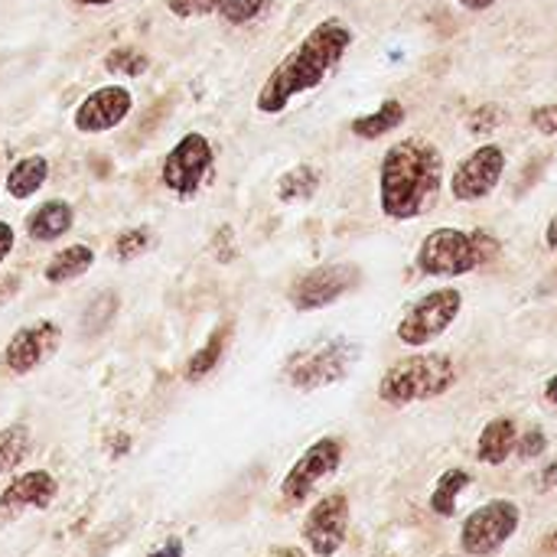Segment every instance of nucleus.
<instances>
[{
  "label": "nucleus",
  "instance_id": "32",
  "mask_svg": "<svg viewBox=\"0 0 557 557\" xmlns=\"http://www.w3.org/2000/svg\"><path fill=\"white\" fill-rule=\"evenodd\" d=\"M529 124H532L542 137H557V101H548V104L532 108Z\"/></svg>",
  "mask_w": 557,
  "mask_h": 557
},
{
  "label": "nucleus",
  "instance_id": "6",
  "mask_svg": "<svg viewBox=\"0 0 557 557\" xmlns=\"http://www.w3.org/2000/svg\"><path fill=\"white\" fill-rule=\"evenodd\" d=\"M215 173V150H212V140L199 131H189L183 134L170 153L163 157V166H160V183L163 189H170L173 196L180 199H193L202 186H209Z\"/></svg>",
  "mask_w": 557,
  "mask_h": 557
},
{
  "label": "nucleus",
  "instance_id": "33",
  "mask_svg": "<svg viewBox=\"0 0 557 557\" xmlns=\"http://www.w3.org/2000/svg\"><path fill=\"white\" fill-rule=\"evenodd\" d=\"M209 248H212V255H215L219 264L235 261V255H238V248H235V228H232V225H222V228L215 232V238H212Z\"/></svg>",
  "mask_w": 557,
  "mask_h": 557
},
{
  "label": "nucleus",
  "instance_id": "31",
  "mask_svg": "<svg viewBox=\"0 0 557 557\" xmlns=\"http://www.w3.org/2000/svg\"><path fill=\"white\" fill-rule=\"evenodd\" d=\"M545 450H548V434H545L542 428H532V431H525V434L516 441V457H519V460L545 457Z\"/></svg>",
  "mask_w": 557,
  "mask_h": 557
},
{
  "label": "nucleus",
  "instance_id": "13",
  "mask_svg": "<svg viewBox=\"0 0 557 557\" xmlns=\"http://www.w3.org/2000/svg\"><path fill=\"white\" fill-rule=\"evenodd\" d=\"M62 346V330L55 320H33L20 326L3 346V369L10 375H29L46 359H52Z\"/></svg>",
  "mask_w": 557,
  "mask_h": 557
},
{
  "label": "nucleus",
  "instance_id": "5",
  "mask_svg": "<svg viewBox=\"0 0 557 557\" xmlns=\"http://www.w3.org/2000/svg\"><path fill=\"white\" fill-rule=\"evenodd\" d=\"M359 362V343L346 336L317 339L297 349L284 366V382L297 392H317L343 382Z\"/></svg>",
  "mask_w": 557,
  "mask_h": 557
},
{
  "label": "nucleus",
  "instance_id": "21",
  "mask_svg": "<svg viewBox=\"0 0 557 557\" xmlns=\"http://www.w3.org/2000/svg\"><path fill=\"white\" fill-rule=\"evenodd\" d=\"M320 183H323V173L313 166V163H297V166H290L281 180H277V199L284 202V206H297V202H307V199H313L317 196V189H320Z\"/></svg>",
  "mask_w": 557,
  "mask_h": 557
},
{
  "label": "nucleus",
  "instance_id": "27",
  "mask_svg": "<svg viewBox=\"0 0 557 557\" xmlns=\"http://www.w3.org/2000/svg\"><path fill=\"white\" fill-rule=\"evenodd\" d=\"M268 7H271V0H225L222 10H219V16L228 26H245V23L258 20Z\"/></svg>",
  "mask_w": 557,
  "mask_h": 557
},
{
  "label": "nucleus",
  "instance_id": "28",
  "mask_svg": "<svg viewBox=\"0 0 557 557\" xmlns=\"http://www.w3.org/2000/svg\"><path fill=\"white\" fill-rule=\"evenodd\" d=\"M114 310H117V297H114L111 290H108V294H101V297H95V300H91V307H88V313H85V333L91 336V333L104 330V326L111 323Z\"/></svg>",
  "mask_w": 557,
  "mask_h": 557
},
{
  "label": "nucleus",
  "instance_id": "37",
  "mask_svg": "<svg viewBox=\"0 0 557 557\" xmlns=\"http://www.w3.org/2000/svg\"><path fill=\"white\" fill-rule=\"evenodd\" d=\"M463 10H473V13H483V10H493L499 0H457Z\"/></svg>",
  "mask_w": 557,
  "mask_h": 557
},
{
  "label": "nucleus",
  "instance_id": "1",
  "mask_svg": "<svg viewBox=\"0 0 557 557\" xmlns=\"http://www.w3.org/2000/svg\"><path fill=\"white\" fill-rule=\"evenodd\" d=\"M356 42V33L346 20L339 16H326L320 20L264 78L255 108L261 114H281L297 95L313 91L317 85H323V78L339 65V59L349 52V46Z\"/></svg>",
  "mask_w": 557,
  "mask_h": 557
},
{
  "label": "nucleus",
  "instance_id": "9",
  "mask_svg": "<svg viewBox=\"0 0 557 557\" xmlns=\"http://www.w3.org/2000/svg\"><path fill=\"white\" fill-rule=\"evenodd\" d=\"M362 281L359 264L352 261H333V264H320L307 274H300L287 294L290 307L300 313H313L323 307H333L339 297H346L349 290H356Z\"/></svg>",
  "mask_w": 557,
  "mask_h": 557
},
{
  "label": "nucleus",
  "instance_id": "44",
  "mask_svg": "<svg viewBox=\"0 0 557 557\" xmlns=\"http://www.w3.org/2000/svg\"><path fill=\"white\" fill-rule=\"evenodd\" d=\"M555 277H557V268H555Z\"/></svg>",
  "mask_w": 557,
  "mask_h": 557
},
{
  "label": "nucleus",
  "instance_id": "34",
  "mask_svg": "<svg viewBox=\"0 0 557 557\" xmlns=\"http://www.w3.org/2000/svg\"><path fill=\"white\" fill-rule=\"evenodd\" d=\"M20 287H23V277L20 274H13V271L10 274H0V307L10 304L20 294Z\"/></svg>",
  "mask_w": 557,
  "mask_h": 557
},
{
  "label": "nucleus",
  "instance_id": "16",
  "mask_svg": "<svg viewBox=\"0 0 557 557\" xmlns=\"http://www.w3.org/2000/svg\"><path fill=\"white\" fill-rule=\"evenodd\" d=\"M75 222V209L65 199H49L39 202L29 215H26V235L33 242H59L62 235H69Z\"/></svg>",
  "mask_w": 557,
  "mask_h": 557
},
{
  "label": "nucleus",
  "instance_id": "30",
  "mask_svg": "<svg viewBox=\"0 0 557 557\" xmlns=\"http://www.w3.org/2000/svg\"><path fill=\"white\" fill-rule=\"evenodd\" d=\"M225 0H166V10L180 20H196V16H209L219 13Z\"/></svg>",
  "mask_w": 557,
  "mask_h": 557
},
{
  "label": "nucleus",
  "instance_id": "25",
  "mask_svg": "<svg viewBox=\"0 0 557 557\" xmlns=\"http://www.w3.org/2000/svg\"><path fill=\"white\" fill-rule=\"evenodd\" d=\"M150 69V55L137 46H114L104 55V72L117 78H140Z\"/></svg>",
  "mask_w": 557,
  "mask_h": 557
},
{
  "label": "nucleus",
  "instance_id": "29",
  "mask_svg": "<svg viewBox=\"0 0 557 557\" xmlns=\"http://www.w3.org/2000/svg\"><path fill=\"white\" fill-rule=\"evenodd\" d=\"M503 108L499 104H480L473 114H470V121H467V131L470 134H493V131H499V124H503Z\"/></svg>",
  "mask_w": 557,
  "mask_h": 557
},
{
  "label": "nucleus",
  "instance_id": "4",
  "mask_svg": "<svg viewBox=\"0 0 557 557\" xmlns=\"http://www.w3.org/2000/svg\"><path fill=\"white\" fill-rule=\"evenodd\" d=\"M457 366L447 352H414L392 362L379 382V398L392 408L441 398L454 388Z\"/></svg>",
  "mask_w": 557,
  "mask_h": 557
},
{
  "label": "nucleus",
  "instance_id": "43",
  "mask_svg": "<svg viewBox=\"0 0 557 557\" xmlns=\"http://www.w3.org/2000/svg\"><path fill=\"white\" fill-rule=\"evenodd\" d=\"M548 548H552V552H557V529H555V535H552V542H548Z\"/></svg>",
  "mask_w": 557,
  "mask_h": 557
},
{
  "label": "nucleus",
  "instance_id": "11",
  "mask_svg": "<svg viewBox=\"0 0 557 557\" xmlns=\"http://www.w3.org/2000/svg\"><path fill=\"white\" fill-rule=\"evenodd\" d=\"M313 557H336L349 542V499L346 493L323 496L304 519L300 529Z\"/></svg>",
  "mask_w": 557,
  "mask_h": 557
},
{
  "label": "nucleus",
  "instance_id": "12",
  "mask_svg": "<svg viewBox=\"0 0 557 557\" xmlns=\"http://www.w3.org/2000/svg\"><path fill=\"white\" fill-rule=\"evenodd\" d=\"M339 463H343V444H339L336 437H323V441L310 444V447L304 450V457L287 470V476H284V483H281L284 503H290V506L307 503L310 493H313L326 476H333V473L339 470Z\"/></svg>",
  "mask_w": 557,
  "mask_h": 557
},
{
  "label": "nucleus",
  "instance_id": "2",
  "mask_svg": "<svg viewBox=\"0 0 557 557\" xmlns=\"http://www.w3.org/2000/svg\"><path fill=\"white\" fill-rule=\"evenodd\" d=\"M444 183V153L424 137H405L382 153L379 163V209L392 222L424 215Z\"/></svg>",
  "mask_w": 557,
  "mask_h": 557
},
{
  "label": "nucleus",
  "instance_id": "8",
  "mask_svg": "<svg viewBox=\"0 0 557 557\" xmlns=\"http://www.w3.org/2000/svg\"><path fill=\"white\" fill-rule=\"evenodd\" d=\"M522 509L512 499H493L473 509L460 525V548L470 557H493L519 532Z\"/></svg>",
  "mask_w": 557,
  "mask_h": 557
},
{
  "label": "nucleus",
  "instance_id": "7",
  "mask_svg": "<svg viewBox=\"0 0 557 557\" xmlns=\"http://www.w3.org/2000/svg\"><path fill=\"white\" fill-rule=\"evenodd\" d=\"M460 310H463V294L457 287L431 290L405 310V317L395 326V336L411 349L431 346L457 323Z\"/></svg>",
  "mask_w": 557,
  "mask_h": 557
},
{
  "label": "nucleus",
  "instance_id": "39",
  "mask_svg": "<svg viewBox=\"0 0 557 557\" xmlns=\"http://www.w3.org/2000/svg\"><path fill=\"white\" fill-rule=\"evenodd\" d=\"M545 245H548L552 251H557V215L548 222V228H545Z\"/></svg>",
  "mask_w": 557,
  "mask_h": 557
},
{
  "label": "nucleus",
  "instance_id": "14",
  "mask_svg": "<svg viewBox=\"0 0 557 557\" xmlns=\"http://www.w3.org/2000/svg\"><path fill=\"white\" fill-rule=\"evenodd\" d=\"M131 108L134 95L124 85H101L78 101L72 124L78 134H108L131 114Z\"/></svg>",
  "mask_w": 557,
  "mask_h": 557
},
{
  "label": "nucleus",
  "instance_id": "10",
  "mask_svg": "<svg viewBox=\"0 0 557 557\" xmlns=\"http://www.w3.org/2000/svg\"><path fill=\"white\" fill-rule=\"evenodd\" d=\"M503 173H506V150L499 144H480L457 163L450 176V193L457 202H480L490 193H496Z\"/></svg>",
  "mask_w": 557,
  "mask_h": 557
},
{
  "label": "nucleus",
  "instance_id": "18",
  "mask_svg": "<svg viewBox=\"0 0 557 557\" xmlns=\"http://www.w3.org/2000/svg\"><path fill=\"white\" fill-rule=\"evenodd\" d=\"M405 121H408V108H405V101H401V98H385L375 111L352 117L349 131H352L359 140H379V137H385V134L398 131Z\"/></svg>",
  "mask_w": 557,
  "mask_h": 557
},
{
  "label": "nucleus",
  "instance_id": "20",
  "mask_svg": "<svg viewBox=\"0 0 557 557\" xmlns=\"http://www.w3.org/2000/svg\"><path fill=\"white\" fill-rule=\"evenodd\" d=\"M46 176H49V160H46L42 153H29V157L16 160V163L10 166L3 186H7V193H10L13 199H29V196H36V193L42 189Z\"/></svg>",
  "mask_w": 557,
  "mask_h": 557
},
{
  "label": "nucleus",
  "instance_id": "15",
  "mask_svg": "<svg viewBox=\"0 0 557 557\" xmlns=\"http://www.w3.org/2000/svg\"><path fill=\"white\" fill-rule=\"evenodd\" d=\"M59 496V483L49 470H26L20 476H13L3 493H0V512L3 516H16L26 509L46 512Z\"/></svg>",
  "mask_w": 557,
  "mask_h": 557
},
{
  "label": "nucleus",
  "instance_id": "22",
  "mask_svg": "<svg viewBox=\"0 0 557 557\" xmlns=\"http://www.w3.org/2000/svg\"><path fill=\"white\" fill-rule=\"evenodd\" d=\"M473 483V476L467 470H447L434 490H431V499H428V509L437 516V519H454L457 516V503H460V493Z\"/></svg>",
  "mask_w": 557,
  "mask_h": 557
},
{
  "label": "nucleus",
  "instance_id": "24",
  "mask_svg": "<svg viewBox=\"0 0 557 557\" xmlns=\"http://www.w3.org/2000/svg\"><path fill=\"white\" fill-rule=\"evenodd\" d=\"M29 428L26 424H7L0 428V476L13 473L29 457Z\"/></svg>",
  "mask_w": 557,
  "mask_h": 557
},
{
  "label": "nucleus",
  "instance_id": "17",
  "mask_svg": "<svg viewBox=\"0 0 557 557\" xmlns=\"http://www.w3.org/2000/svg\"><path fill=\"white\" fill-rule=\"evenodd\" d=\"M516 441H519V428L512 418H493L476 441V460L486 467H503L512 454H516Z\"/></svg>",
  "mask_w": 557,
  "mask_h": 557
},
{
  "label": "nucleus",
  "instance_id": "35",
  "mask_svg": "<svg viewBox=\"0 0 557 557\" xmlns=\"http://www.w3.org/2000/svg\"><path fill=\"white\" fill-rule=\"evenodd\" d=\"M13 245H16V232H13V225H10V222H0V264L10 258Z\"/></svg>",
  "mask_w": 557,
  "mask_h": 557
},
{
  "label": "nucleus",
  "instance_id": "40",
  "mask_svg": "<svg viewBox=\"0 0 557 557\" xmlns=\"http://www.w3.org/2000/svg\"><path fill=\"white\" fill-rule=\"evenodd\" d=\"M545 398H548L552 405H557V375L548 379V385H545Z\"/></svg>",
  "mask_w": 557,
  "mask_h": 557
},
{
  "label": "nucleus",
  "instance_id": "36",
  "mask_svg": "<svg viewBox=\"0 0 557 557\" xmlns=\"http://www.w3.org/2000/svg\"><path fill=\"white\" fill-rule=\"evenodd\" d=\"M150 557H183V542H180V539H170L163 548L150 552Z\"/></svg>",
  "mask_w": 557,
  "mask_h": 557
},
{
  "label": "nucleus",
  "instance_id": "23",
  "mask_svg": "<svg viewBox=\"0 0 557 557\" xmlns=\"http://www.w3.org/2000/svg\"><path fill=\"white\" fill-rule=\"evenodd\" d=\"M228 336H232V326L228 323H222L209 339H206V346H199L193 356H189V362H186V382H202L219 362H222V356H225V346H228Z\"/></svg>",
  "mask_w": 557,
  "mask_h": 557
},
{
  "label": "nucleus",
  "instance_id": "3",
  "mask_svg": "<svg viewBox=\"0 0 557 557\" xmlns=\"http://www.w3.org/2000/svg\"><path fill=\"white\" fill-rule=\"evenodd\" d=\"M503 251V242L490 232V228H434L418 255H414V268L428 277H463L490 261H496Z\"/></svg>",
  "mask_w": 557,
  "mask_h": 557
},
{
  "label": "nucleus",
  "instance_id": "41",
  "mask_svg": "<svg viewBox=\"0 0 557 557\" xmlns=\"http://www.w3.org/2000/svg\"><path fill=\"white\" fill-rule=\"evenodd\" d=\"M268 557H307L304 552H297V548H281V552H271Z\"/></svg>",
  "mask_w": 557,
  "mask_h": 557
},
{
  "label": "nucleus",
  "instance_id": "19",
  "mask_svg": "<svg viewBox=\"0 0 557 557\" xmlns=\"http://www.w3.org/2000/svg\"><path fill=\"white\" fill-rule=\"evenodd\" d=\"M91 264H95V251H91L88 245L75 242V245L59 248V251L49 258L42 277H46L49 284H69V281H78L82 274H88Z\"/></svg>",
  "mask_w": 557,
  "mask_h": 557
},
{
  "label": "nucleus",
  "instance_id": "42",
  "mask_svg": "<svg viewBox=\"0 0 557 557\" xmlns=\"http://www.w3.org/2000/svg\"><path fill=\"white\" fill-rule=\"evenodd\" d=\"M78 7H111V3H117V0H75Z\"/></svg>",
  "mask_w": 557,
  "mask_h": 557
},
{
  "label": "nucleus",
  "instance_id": "38",
  "mask_svg": "<svg viewBox=\"0 0 557 557\" xmlns=\"http://www.w3.org/2000/svg\"><path fill=\"white\" fill-rule=\"evenodd\" d=\"M557 486V463H548L545 467V473H542V493H548V490H555Z\"/></svg>",
  "mask_w": 557,
  "mask_h": 557
},
{
  "label": "nucleus",
  "instance_id": "26",
  "mask_svg": "<svg viewBox=\"0 0 557 557\" xmlns=\"http://www.w3.org/2000/svg\"><path fill=\"white\" fill-rule=\"evenodd\" d=\"M153 242H157V235H153V228H147V225L124 228V232L114 238V245H111V255H114L117 261H134V258L147 255V251L153 248Z\"/></svg>",
  "mask_w": 557,
  "mask_h": 557
}]
</instances>
